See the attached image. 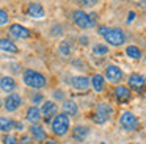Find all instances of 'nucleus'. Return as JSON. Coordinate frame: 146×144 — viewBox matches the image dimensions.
Instances as JSON below:
<instances>
[{
	"label": "nucleus",
	"instance_id": "1",
	"mask_svg": "<svg viewBox=\"0 0 146 144\" xmlns=\"http://www.w3.org/2000/svg\"><path fill=\"white\" fill-rule=\"evenodd\" d=\"M22 81L27 88H32V89H42L47 85L46 75L35 69H25L22 74Z\"/></svg>",
	"mask_w": 146,
	"mask_h": 144
},
{
	"label": "nucleus",
	"instance_id": "2",
	"mask_svg": "<svg viewBox=\"0 0 146 144\" xmlns=\"http://www.w3.org/2000/svg\"><path fill=\"white\" fill-rule=\"evenodd\" d=\"M69 128H71V121L66 114L63 113H58L52 118L50 121V130L55 136L61 138V136H66L69 133Z\"/></svg>",
	"mask_w": 146,
	"mask_h": 144
},
{
	"label": "nucleus",
	"instance_id": "3",
	"mask_svg": "<svg viewBox=\"0 0 146 144\" xmlns=\"http://www.w3.org/2000/svg\"><path fill=\"white\" fill-rule=\"evenodd\" d=\"M102 38L105 39V42H108V46H113V47L123 46V44L126 42V34H124V31L118 27H113V28L105 27V31H104V34H102Z\"/></svg>",
	"mask_w": 146,
	"mask_h": 144
},
{
	"label": "nucleus",
	"instance_id": "4",
	"mask_svg": "<svg viewBox=\"0 0 146 144\" xmlns=\"http://www.w3.org/2000/svg\"><path fill=\"white\" fill-rule=\"evenodd\" d=\"M113 114V108H111L110 103H99L98 106H96V111L94 114H93V121L96 122V124H105V122L110 119V116Z\"/></svg>",
	"mask_w": 146,
	"mask_h": 144
},
{
	"label": "nucleus",
	"instance_id": "5",
	"mask_svg": "<svg viewBox=\"0 0 146 144\" xmlns=\"http://www.w3.org/2000/svg\"><path fill=\"white\" fill-rule=\"evenodd\" d=\"M119 125L126 131H135L138 128V118L132 111H123L119 114Z\"/></svg>",
	"mask_w": 146,
	"mask_h": 144
},
{
	"label": "nucleus",
	"instance_id": "6",
	"mask_svg": "<svg viewBox=\"0 0 146 144\" xmlns=\"http://www.w3.org/2000/svg\"><path fill=\"white\" fill-rule=\"evenodd\" d=\"M72 20L82 30H88V28L94 27V22L91 20L88 13H85L83 9H74L72 11Z\"/></svg>",
	"mask_w": 146,
	"mask_h": 144
},
{
	"label": "nucleus",
	"instance_id": "7",
	"mask_svg": "<svg viewBox=\"0 0 146 144\" xmlns=\"http://www.w3.org/2000/svg\"><path fill=\"white\" fill-rule=\"evenodd\" d=\"M21 105H22V96H21L19 92H11L3 99V108L7 110L8 113L17 111V110L21 108Z\"/></svg>",
	"mask_w": 146,
	"mask_h": 144
},
{
	"label": "nucleus",
	"instance_id": "8",
	"mask_svg": "<svg viewBox=\"0 0 146 144\" xmlns=\"http://www.w3.org/2000/svg\"><path fill=\"white\" fill-rule=\"evenodd\" d=\"M39 111H41V116H42V119H44V122H50L52 118H54L55 114H58V105L54 100H46V102L41 103Z\"/></svg>",
	"mask_w": 146,
	"mask_h": 144
},
{
	"label": "nucleus",
	"instance_id": "9",
	"mask_svg": "<svg viewBox=\"0 0 146 144\" xmlns=\"http://www.w3.org/2000/svg\"><path fill=\"white\" fill-rule=\"evenodd\" d=\"M127 83H129V89L135 91V92H145V88H146V78L143 77L141 74H137V72H133V74L129 75V80H127Z\"/></svg>",
	"mask_w": 146,
	"mask_h": 144
},
{
	"label": "nucleus",
	"instance_id": "10",
	"mask_svg": "<svg viewBox=\"0 0 146 144\" xmlns=\"http://www.w3.org/2000/svg\"><path fill=\"white\" fill-rule=\"evenodd\" d=\"M123 77H124L123 71H121V67H118L116 64H108L107 67H105L104 78H107L111 83H119V81L123 80Z\"/></svg>",
	"mask_w": 146,
	"mask_h": 144
},
{
	"label": "nucleus",
	"instance_id": "11",
	"mask_svg": "<svg viewBox=\"0 0 146 144\" xmlns=\"http://www.w3.org/2000/svg\"><path fill=\"white\" fill-rule=\"evenodd\" d=\"M30 136L33 138L35 143H46L47 141V131L41 124L30 125Z\"/></svg>",
	"mask_w": 146,
	"mask_h": 144
},
{
	"label": "nucleus",
	"instance_id": "12",
	"mask_svg": "<svg viewBox=\"0 0 146 144\" xmlns=\"http://www.w3.org/2000/svg\"><path fill=\"white\" fill-rule=\"evenodd\" d=\"M27 14L32 19H42L46 16V9L39 2H30L27 5Z\"/></svg>",
	"mask_w": 146,
	"mask_h": 144
},
{
	"label": "nucleus",
	"instance_id": "13",
	"mask_svg": "<svg viewBox=\"0 0 146 144\" xmlns=\"http://www.w3.org/2000/svg\"><path fill=\"white\" fill-rule=\"evenodd\" d=\"M10 34L13 38H16V39H27V38H30L32 31L21 24H11L10 25Z\"/></svg>",
	"mask_w": 146,
	"mask_h": 144
},
{
	"label": "nucleus",
	"instance_id": "14",
	"mask_svg": "<svg viewBox=\"0 0 146 144\" xmlns=\"http://www.w3.org/2000/svg\"><path fill=\"white\" fill-rule=\"evenodd\" d=\"M16 88H17V83L13 77L3 75V77L0 78V91H3V92H7V94H11V92L16 91Z\"/></svg>",
	"mask_w": 146,
	"mask_h": 144
},
{
	"label": "nucleus",
	"instance_id": "15",
	"mask_svg": "<svg viewBox=\"0 0 146 144\" xmlns=\"http://www.w3.org/2000/svg\"><path fill=\"white\" fill-rule=\"evenodd\" d=\"M41 118H42V116H41V111H39V106L32 105V106H29V108H27V111H25V121L29 122V124H32V125L39 124Z\"/></svg>",
	"mask_w": 146,
	"mask_h": 144
},
{
	"label": "nucleus",
	"instance_id": "16",
	"mask_svg": "<svg viewBox=\"0 0 146 144\" xmlns=\"http://www.w3.org/2000/svg\"><path fill=\"white\" fill-rule=\"evenodd\" d=\"M71 86L76 91H86L90 88V78L85 75H76L71 78Z\"/></svg>",
	"mask_w": 146,
	"mask_h": 144
},
{
	"label": "nucleus",
	"instance_id": "17",
	"mask_svg": "<svg viewBox=\"0 0 146 144\" xmlns=\"http://www.w3.org/2000/svg\"><path fill=\"white\" fill-rule=\"evenodd\" d=\"M130 96H132V92H130V89L127 86H124V85H118L116 88H115V97H116L118 102L121 103H126L130 100Z\"/></svg>",
	"mask_w": 146,
	"mask_h": 144
},
{
	"label": "nucleus",
	"instance_id": "18",
	"mask_svg": "<svg viewBox=\"0 0 146 144\" xmlns=\"http://www.w3.org/2000/svg\"><path fill=\"white\" fill-rule=\"evenodd\" d=\"M61 110H63V114H66L68 118L69 116H77L79 114V106L74 100L71 99H64L63 103H61Z\"/></svg>",
	"mask_w": 146,
	"mask_h": 144
},
{
	"label": "nucleus",
	"instance_id": "19",
	"mask_svg": "<svg viewBox=\"0 0 146 144\" xmlns=\"http://www.w3.org/2000/svg\"><path fill=\"white\" fill-rule=\"evenodd\" d=\"M90 86L94 89V92H102L105 88V78L102 74H94L90 78Z\"/></svg>",
	"mask_w": 146,
	"mask_h": 144
},
{
	"label": "nucleus",
	"instance_id": "20",
	"mask_svg": "<svg viewBox=\"0 0 146 144\" xmlns=\"http://www.w3.org/2000/svg\"><path fill=\"white\" fill-rule=\"evenodd\" d=\"M0 50H3L7 53H17L19 47L16 46V42H13L8 38H0Z\"/></svg>",
	"mask_w": 146,
	"mask_h": 144
},
{
	"label": "nucleus",
	"instance_id": "21",
	"mask_svg": "<svg viewBox=\"0 0 146 144\" xmlns=\"http://www.w3.org/2000/svg\"><path fill=\"white\" fill-rule=\"evenodd\" d=\"M11 130H14V121L8 116H0V131L8 135Z\"/></svg>",
	"mask_w": 146,
	"mask_h": 144
},
{
	"label": "nucleus",
	"instance_id": "22",
	"mask_svg": "<svg viewBox=\"0 0 146 144\" xmlns=\"http://www.w3.org/2000/svg\"><path fill=\"white\" fill-rule=\"evenodd\" d=\"M90 133V128L86 125H76L72 130V138L76 141H83Z\"/></svg>",
	"mask_w": 146,
	"mask_h": 144
},
{
	"label": "nucleus",
	"instance_id": "23",
	"mask_svg": "<svg viewBox=\"0 0 146 144\" xmlns=\"http://www.w3.org/2000/svg\"><path fill=\"white\" fill-rule=\"evenodd\" d=\"M126 55L132 59H140L141 58V50L137 46H127L126 47Z\"/></svg>",
	"mask_w": 146,
	"mask_h": 144
},
{
	"label": "nucleus",
	"instance_id": "24",
	"mask_svg": "<svg viewBox=\"0 0 146 144\" xmlns=\"http://www.w3.org/2000/svg\"><path fill=\"white\" fill-rule=\"evenodd\" d=\"M58 52L63 56H69L71 52H72V46H71L69 41H61L60 46H58Z\"/></svg>",
	"mask_w": 146,
	"mask_h": 144
},
{
	"label": "nucleus",
	"instance_id": "25",
	"mask_svg": "<svg viewBox=\"0 0 146 144\" xmlns=\"http://www.w3.org/2000/svg\"><path fill=\"white\" fill-rule=\"evenodd\" d=\"M93 53H94L96 56H104L108 53V46H105V44H96L94 47H93Z\"/></svg>",
	"mask_w": 146,
	"mask_h": 144
},
{
	"label": "nucleus",
	"instance_id": "26",
	"mask_svg": "<svg viewBox=\"0 0 146 144\" xmlns=\"http://www.w3.org/2000/svg\"><path fill=\"white\" fill-rule=\"evenodd\" d=\"M2 144H19V139H17L14 135L8 133L3 136V139H2Z\"/></svg>",
	"mask_w": 146,
	"mask_h": 144
},
{
	"label": "nucleus",
	"instance_id": "27",
	"mask_svg": "<svg viewBox=\"0 0 146 144\" xmlns=\"http://www.w3.org/2000/svg\"><path fill=\"white\" fill-rule=\"evenodd\" d=\"M8 22H10V14H8V11L0 8V27H2V25H7Z\"/></svg>",
	"mask_w": 146,
	"mask_h": 144
},
{
	"label": "nucleus",
	"instance_id": "28",
	"mask_svg": "<svg viewBox=\"0 0 146 144\" xmlns=\"http://www.w3.org/2000/svg\"><path fill=\"white\" fill-rule=\"evenodd\" d=\"M42 102H44V96H42L41 92H35V94L32 96V103H33L35 106L41 105Z\"/></svg>",
	"mask_w": 146,
	"mask_h": 144
},
{
	"label": "nucleus",
	"instance_id": "29",
	"mask_svg": "<svg viewBox=\"0 0 146 144\" xmlns=\"http://www.w3.org/2000/svg\"><path fill=\"white\" fill-rule=\"evenodd\" d=\"M54 99L55 100H61V102H63V100H64V92L61 89H55L54 91Z\"/></svg>",
	"mask_w": 146,
	"mask_h": 144
},
{
	"label": "nucleus",
	"instance_id": "30",
	"mask_svg": "<svg viewBox=\"0 0 146 144\" xmlns=\"http://www.w3.org/2000/svg\"><path fill=\"white\" fill-rule=\"evenodd\" d=\"M14 128H16V130H19V131H22L24 130V124L21 121H14Z\"/></svg>",
	"mask_w": 146,
	"mask_h": 144
},
{
	"label": "nucleus",
	"instance_id": "31",
	"mask_svg": "<svg viewBox=\"0 0 146 144\" xmlns=\"http://www.w3.org/2000/svg\"><path fill=\"white\" fill-rule=\"evenodd\" d=\"M135 17H137V14L133 11H130L129 13V17H127V24H132V20H135Z\"/></svg>",
	"mask_w": 146,
	"mask_h": 144
},
{
	"label": "nucleus",
	"instance_id": "32",
	"mask_svg": "<svg viewBox=\"0 0 146 144\" xmlns=\"http://www.w3.org/2000/svg\"><path fill=\"white\" fill-rule=\"evenodd\" d=\"M80 44H82V46H86V44H88V38L86 36H80Z\"/></svg>",
	"mask_w": 146,
	"mask_h": 144
},
{
	"label": "nucleus",
	"instance_id": "33",
	"mask_svg": "<svg viewBox=\"0 0 146 144\" xmlns=\"http://www.w3.org/2000/svg\"><path fill=\"white\" fill-rule=\"evenodd\" d=\"M82 5H85V6H93V5H96V2H82Z\"/></svg>",
	"mask_w": 146,
	"mask_h": 144
},
{
	"label": "nucleus",
	"instance_id": "34",
	"mask_svg": "<svg viewBox=\"0 0 146 144\" xmlns=\"http://www.w3.org/2000/svg\"><path fill=\"white\" fill-rule=\"evenodd\" d=\"M44 144H60V143H58V141H55V139H47Z\"/></svg>",
	"mask_w": 146,
	"mask_h": 144
},
{
	"label": "nucleus",
	"instance_id": "35",
	"mask_svg": "<svg viewBox=\"0 0 146 144\" xmlns=\"http://www.w3.org/2000/svg\"><path fill=\"white\" fill-rule=\"evenodd\" d=\"M22 144H33V143H32V141H24Z\"/></svg>",
	"mask_w": 146,
	"mask_h": 144
},
{
	"label": "nucleus",
	"instance_id": "36",
	"mask_svg": "<svg viewBox=\"0 0 146 144\" xmlns=\"http://www.w3.org/2000/svg\"><path fill=\"white\" fill-rule=\"evenodd\" d=\"M2 105H3V100L0 99V108H2Z\"/></svg>",
	"mask_w": 146,
	"mask_h": 144
}]
</instances>
